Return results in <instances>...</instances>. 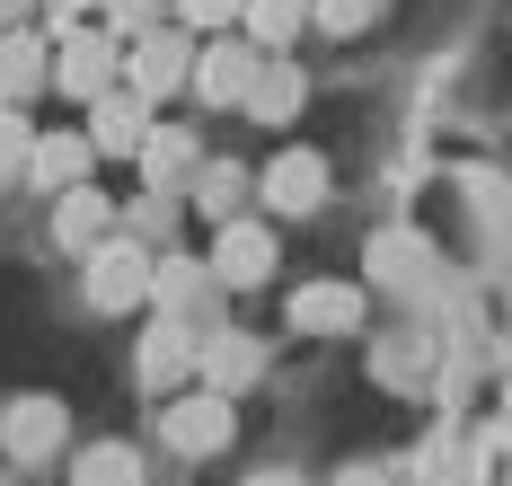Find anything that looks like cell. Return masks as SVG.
<instances>
[{
  "instance_id": "cell-1",
  "label": "cell",
  "mask_w": 512,
  "mask_h": 486,
  "mask_svg": "<svg viewBox=\"0 0 512 486\" xmlns=\"http://www.w3.org/2000/svg\"><path fill=\"white\" fill-rule=\"evenodd\" d=\"M106 80H124V36H115V27H89V18H71L62 45H53V89L89 107Z\"/></svg>"
},
{
  "instance_id": "cell-2",
  "label": "cell",
  "mask_w": 512,
  "mask_h": 486,
  "mask_svg": "<svg viewBox=\"0 0 512 486\" xmlns=\"http://www.w3.org/2000/svg\"><path fill=\"white\" fill-rule=\"evenodd\" d=\"M186 71H195V27H186V18H177V27H168V18L142 27V36H133V54H124V80H133L151 107L168 98V89H186Z\"/></svg>"
},
{
  "instance_id": "cell-3",
  "label": "cell",
  "mask_w": 512,
  "mask_h": 486,
  "mask_svg": "<svg viewBox=\"0 0 512 486\" xmlns=\"http://www.w3.org/2000/svg\"><path fill=\"white\" fill-rule=\"evenodd\" d=\"M89 301H98V310H133V301H151V248L106 230L98 248H89Z\"/></svg>"
},
{
  "instance_id": "cell-4",
  "label": "cell",
  "mask_w": 512,
  "mask_h": 486,
  "mask_svg": "<svg viewBox=\"0 0 512 486\" xmlns=\"http://www.w3.org/2000/svg\"><path fill=\"white\" fill-rule=\"evenodd\" d=\"M142 133H151V98L133 80H106L98 98H89V151L124 160V151H142Z\"/></svg>"
},
{
  "instance_id": "cell-5",
  "label": "cell",
  "mask_w": 512,
  "mask_h": 486,
  "mask_svg": "<svg viewBox=\"0 0 512 486\" xmlns=\"http://www.w3.org/2000/svg\"><path fill=\"white\" fill-rule=\"evenodd\" d=\"M168 451H186V460H212L230 433H239V416H230V389H195V398H168Z\"/></svg>"
},
{
  "instance_id": "cell-6",
  "label": "cell",
  "mask_w": 512,
  "mask_h": 486,
  "mask_svg": "<svg viewBox=\"0 0 512 486\" xmlns=\"http://www.w3.org/2000/svg\"><path fill=\"white\" fill-rule=\"evenodd\" d=\"M265 274H274V230L230 213V221H221V239H212V283H221V292H256Z\"/></svg>"
},
{
  "instance_id": "cell-7",
  "label": "cell",
  "mask_w": 512,
  "mask_h": 486,
  "mask_svg": "<svg viewBox=\"0 0 512 486\" xmlns=\"http://www.w3.org/2000/svg\"><path fill=\"white\" fill-rule=\"evenodd\" d=\"M248 71H256V54L239 45V36H221V27H212V45H195L186 89H195L204 107H239V98H248Z\"/></svg>"
},
{
  "instance_id": "cell-8",
  "label": "cell",
  "mask_w": 512,
  "mask_h": 486,
  "mask_svg": "<svg viewBox=\"0 0 512 486\" xmlns=\"http://www.w3.org/2000/svg\"><path fill=\"white\" fill-rule=\"evenodd\" d=\"M36 89H53V36H36V27H0V98L27 107Z\"/></svg>"
},
{
  "instance_id": "cell-9",
  "label": "cell",
  "mask_w": 512,
  "mask_h": 486,
  "mask_svg": "<svg viewBox=\"0 0 512 486\" xmlns=\"http://www.w3.org/2000/svg\"><path fill=\"white\" fill-rule=\"evenodd\" d=\"M292 327H301V336H354L362 327V292L354 283H301V292H292Z\"/></svg>"
},
{
  "instance_id": "cell-10",
  "label": "cell",
  "mask_w": 512,
  "mask_h": 486,
  "mask_svg": "<svg viewBox=\"0 0 512 486\" xmlns=\"http://www.w3.org/2000/svg\"><path fill=\"white\" fill-rule=\"evenodd\" d=\"M265 204L274 213H318L327 204V160L318 151H283V160L265 168Z\"/></svg>"
},
{
  "instance_id": "cell-11",
  "label": "cell",
  "mask_w": 512,
  "mask_h": 486,
  "mask_svg": "<svg viewBox=\"0 0 512 486\" xmlns=\"http://www.w3.org/2000/svg\"><path fill=\"white\" fill-rule=\"evenodd\" d=\"M301 62H274V54H256V71H248V98H239V107L256 115V124H292V115H301Z\"/></svg>"
},
{
  "instance_id": "cell-12",
  "label": "cell",
  "mask_w": 512,
  "mask_h": 486,
  "mask_svg": "<svg viewBox=\"0 0 512 486\" xmlns=\"http://www.w3.org/2000/svg\"><path fill=\"white\" fill-rule=\"evenodd\" d=\"M133 160H142V177H151L159 195H186V186H195V168H204V151H195V142H186L177 124H151Z\"/></svg>"
},
{
  "instance_id": "cell-13",
  "label": "cell",
  "mask_w": 512,
  "mask_h": 486,
  "mask_svg": "<svg viewBox=\"0 0 512 486\" xmlns=\"http://www.w3.org/2000/svg\"><path fill=\"white\" fill-rule=\"evenodd\" d=\"M106 230H115V204H106L98 186H62V195H53V239H62V248L89 257Z\"/></svg>"
},
{
  "instance_id": "cell-14",
  "label": "cell",
  "mask_w": 512,
  "mask_h": 486,
  "mask_svg": "<svg viewBox=\"0 0 512 486\" xmlns=\"http://www.w3.org/2000/svg\"><path fill=\"white\" fill-rule=\"evenodd\" d=\"M89 133H36V151H27V186H45V195H62V186H80L89 177Z\"/></svg>"
},
{
  "instance_id": "cell-15",
  "label": "cell",
  "mask_w": 512,
  "mask_h": 486,
  "mask_svg": "<svg viewBox=\"0 0 512 486\" xmlns=\"http://www.w3.org/2000/svg\"><path fill=\"white\" fill-rule=\"evenodd\" d=\"M0 442H9L18 460H45L53 442H62V398H18V407L0 416Z\"/></svg>"
},
{
  "instance_id": "cell-16",
  "label": "cell",
  "mask_w": 512,
  "mask_h": 486,
  "mask_svg": "<svg viewBox=\"0 0 512 486\" xmlns=\"http://www.w3.org/2000/svg\"><path fill=\"white\" fill-rule=\"evenodd\" d=\"M239 27H248V45L283 54V45L309 27V0H239Z\"/></svg>"
},
{
  "instance_id": "cell-17",
  "label": "cell",
  "mask_w": 512,
  "mask_h": 486,
  "mask_svg": "<svg viewBox=\"0 0 512 486\" xmlns=\"http://www.w3.org/2000/svg\"><path fill=\"white\" fill-rule=\"evenodd\" d=\"M195 372V345H186V327H151L142 336V389H168V380Z\"/></svg>"
},
{
  "instance_id": "cell-18",
  "label": "cell",
  "mask_w": 512,
  "mask_h": 486,
  "mask_svg": "<svg viewBox=\"0 0 512 486\" xmlns=\"http://www.w3.org/2000/svg\"><path fill=\"white\" fill-rule=\"evenodd\" d=\"M204 283H212V266H186V257H151V301L177 319V310H195L204 301Z\"/></svg>"
},
{
  "instance_id": "cell-19",
  "label": "cell",
  "mask_w": 512,
  "mask_h": 486,
  "mask_svg": "<svg viewBox=\"0 0 512 486\" xmlns=\"http://www.w3.org/2000/svg\"><path fill=\"white\" fill-rule=\"evenodd\" d=\"M186 195H195V213L230 221V213H239V195H248V168H230V160H204V168H195V186H186Z\"/></svg>"
},
{
  "instance_id": "cell-20",
  "label": "cell",
  "mask_w": 512,
  "mask_h": 486,
  "mask_svg": "<svg viewBox=\"0 0 512 486\" xmlns=\"http://www.w3.org/2000/svg\"><path fill=\"white\" fill-rule=\"evenodd\" d=\"M204 380H212V389H248V380H256V345H248V336H212Z\"/></svg>"
},
{
  "instance_id": "cell-21",
  "label": "cell",
  "mask_w": 512,
  "mask_h": 486,
  "mask_svg": "<svg viewBox=\"0 0 512 486\" xmlns=\"http://www.w3.org/2000/svg\"><path fill=\"white\" fill-rule=\"evenodd\" d=\"M27 151H36V124H27V107H9V98H0V186H9V177H27Z\"/></svg>"
},
{
  "instance_id": "cell-22",
  "label": "cell",
  "mask_w": 512,
  "mask_h": 486,
  "mask_svg": "<svg viewBox=\"0 0 512 486\" xmlns=\"http://www.w3.org/2000/svg\"><path fill=\"white\" fill-rule=\"evenodd\" d=\"M71 469H80V478H89V486H98V478H115V486H124V478H142V460H133L124 442H89V451H80Z\"/></svg>"
},
{
  "instance_id": "cell-23",
  "label": "cell",
  "mask_w": 512,
  "mask_h": 486,
  "mask_svg": "<svg viewBox=\"0 0 512 486\" xmlns=\"http://www.w3.org/2000/svg\"><path fill=\"white\" fill-rule=\"evenodd\" d=\"M309 18H318L327 36H362V27L380 18V0H309Z\"/></svg>"
},
{
  "instance_id": "cell-24",
  "label": "cell",
  "mask_w": 512,
  "mask_h": 486,
  "mask_svg": "<svg viewBox=\"0 0 512 486\" xmlns=\"http://www.w3.org/2000/svg\"><path fill=\"white\" fill-rule=\"evenodd\" d=\"M168 9H177V0H106V27H115V36H142V27H159Z\"/></svg>"
},
{
  "instance_id": "cell-25",
  "label": "cell",
  "mask_w": 512,
  "mask_h": 486,
  "mask_svg": "<svg viewBox=\"0 0 512 486\" xmlns=\"http://www.w3.org/2000/svg\"><path fill=\"white\" fill-rule=\"evenodd\" d=\"M177 18L195 36H212V27H239V0H177Z\"/></svg>"
},
{
  "instance_id": "cell-26",
  "label": "cell",
  "mask_w": 512,
  "mask_h": 486,
  "mask_svg": "<svg viewBox=\"0 0 512 486\" xmlns=\"http://www.w3.org/2000/svg\"><path fill=\"white\" fill-rule=\"evenodd\" d=\"M159 230H177V195L151 186V204H133V239H159Z\"/></svg>"
},
{
  "instance_id": "cell-27",
  "label": "cell",
  "mask_w": 512,
  "mask_h": 486,
  "mask_svg": "<svg viewBox=\"0 0 512 486\" xmlns=\"http://www.w3.org/2000/svg\"><path fill=\"white\" fill-rule=\"evenodd\" d=\"M89 9H106V0H53V18L71 27V18H89Z\"/></svg>"
},
{
  "instance_id": "cell-28",
  "label": "cell",
  "mask_w": 512,
  "mask_h": 486,
  "mask_svg": "<svg viewBox=\"0 0 512 486\" xmlns=\"http://www.w3.org/2000/svg\"><path fill=\"white\" fill-rule=\"evenodd\" d=\"M18 9H27V0H0V27H18Z\"/></svg>"
}]
</instances>
